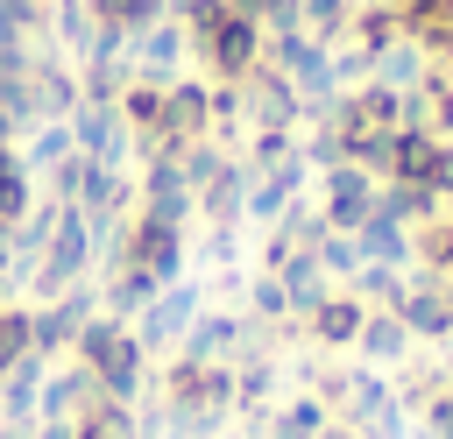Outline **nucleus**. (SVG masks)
Instances as JSON below:
<instances>
[{"label":"nucleus","mask_w":453,"mask_h":439,"mask_svg":"<svg viewBox=\"0 0 453 439\" xmlns=\"http://www.w3.org/2000/svg\"><path fill=\"white\" fill-rule=\"evenodd\" d=\"M333 212H340L347 227L368 220V177H361V170H340V177H333Z\"/></svg>","instance_id":"nucleus-1"},{"label":"nucleus","mask_w":453,"mask_h":439,"mask_svg":"<svg viewBox=\"0 0 453 439\" xmlns=\"http://www.w3.org/2000/svg\"><path fill=\"white\" fill-rule=\"evenodd\" d=\"M354 333H361L354 304H319V340H354Z\"/></svg>","instance_id":"nucleus-2"},{"label":"nucleus","mask_w":453,"mask_h":439,"mask_svg":"<svg viewBox=\"0 0 453 439\" xmlns=\"http://www.w3.org/2000/svg\"><path fill=\"white\" fill-rule=\"evenodd\" d=\"M354 340H361L368 354H396V340H403V326H396V319H375V326H361Z\"/></svg>","instance_id":"nucleus-3"},{"label":"nucleus","mask_w":453,"mask_h":439,"mask_svg":"<svg viewBox=\"0 0 453 439\" xmlns=\"http://www.w3.org/2000/svg\"><path fill=\"white\" fill-rule=\"evenodd\" d=\"M403 319H411V326H432V333H439V326H446L453 312H446V297H411V304H403Z\"/></svg>","instance_id":"nucleus-4"},{"label":"nucleus","mask_w":453,"mask_h":439,"mask_svg":"<svg viewBox=\"0 0 453 439\" xmlns=\"http://www.w3.org/2000/svg\"><path fill=\"white\" fill-rule=\"evenodd\" d=\"M163 113H170V127H184V135H191V127H198V113H205V99H198V92H177Z\"/></svg>","instance_id":"nucleus-5"}]
</instances>
